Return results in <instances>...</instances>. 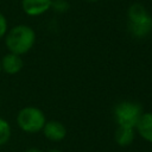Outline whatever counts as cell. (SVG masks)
I'll use <instances>...</instances> for the list:
<instances>
[{"instance_id": "obj_1", "label": "cell", "mask_w": 152, "mask_h": 152, "mask_svg": "<svg viewBox=\"0 0 152 152\" xmlns=\"http://www.w3.org/2000/svg\"><path fill=\"white\" fill-rule=\"evenodd\" d=\"M36 42V33L28 25L19 24L13 26L5 34V44L10 52L17 55H25L28 52Z\"/></svg>"}, {"instance_id": "obj_16", "label": "cell", "mask_w": 152, "mask_h": 152, "mask_svg": "<svg viewBox=\"0 0 152 152\" xmlns=\"http://www.w3.org/2000/svg\"><path fill=\"white\" fill-rule=\"evenodd\" d=\"M1 71H2V70H1V63H0V72H1Z\"/></svg>"}, {"instance_id": "obj_13", "label": "cell", "mask_w": 152, "mask_h": 152, "mask_svg": "<svg viewBox=\"0 0 152 152\" xmlns=\"http://www.w3.org/2000/svg\"><path fill=\"white\" fill-rule=\"evenodd\" d=\"M24 152H43V151L39 150V148H37V147H28V148L25 150Z\"/></svg>"}, {"instance_id": "obj_11", "label": "cell", "mask_w": 152, "mask_h": 152, "mask_svg": "<svg viewBox=\"0 0 152 152\" xmlns=\"http://www.w3.org/2000/svg\"><path fill=\"white\" fill-rule=\"evenodd\" d=\"M70 4L68 2V0H52L51 4V8L57 12V13H64L69 10Z\"/></svg>"}, {"instance_id": "obj_15", "label": "cell", "mask_w": 152, "mask_h": 152, "mask_svg": "<svg viewBox=\"0 0 152 152\" xmlns=\"http://www.w3.org/2000/svg\"><path fill=\"white\" fill-rule=\"evenodd\" d=\"M87 1H89V2H96V1H99V0H87Z\"/></svg>"}, {"instance_id": "obj_8", "label": "cell", "mask_w": 152, "mask_h": 152, "mask_svg": "<svg viewBox=\"0 0 152 152\" xmlns=\"http://www.w3.org/2000/svg\"><path fill=\"white\" fill-rule=\"evenodd\" d=\"M135 129L144 140L152 142V112L142 113L135 126Z\"/></svg>"}, {"instance_id": "obj_5", "label": "cell", "mask_w": 152, "mask_h": 152, "mask_svg": "<svg viewBox=\"0 0 152 152\" xmlns=\"http://www.w3.org/2000/svg\"><path fill=\"white\" fill-rule=\"evenodd\" d=\"M43 133L45 135V138L50 141H62L65 135H66V128L65 126L57 121V120H49L45 122L44 127H43Z\"/></svg>"}, {"instance_id": "obj_9", "label": "cell", "mask_w": 152, "mask_h": 152, "mask_svg": "<svg viewBox=\"0 0 152 152\" xmlns=\"http://www.w3.org/2000/svg\"><path fill=\"white\" fill-rule=\"evenodd\" d=\"M134 138H135V128H132V127L118 126V128L114 133L115 142L122 147L131 145L133 142Z\"/></svg>"}, {"instance_id": "obj_14", "label": "cell", "mask_w": 152, "mask_h": 152, "mask_svg": "<svg viewBox=\"0 0 152 152\" xmlns=\"http://www.w3.org/2000/svg\"><path fill=\"white\" fill-rule=\"evenodd\" d=\"M48 152H62V151L58 150V148H51V150H49Z\"/></svg>"}, {"instance_id": "obj_6", "label": "cell", "mask_w": 152, "mask_h": 152, "mask_svg": "<svg viewBox=\"0 0 152 152\" xmlns=\"http://www.w3.org/2000/svg\"><path fill=\"white\" fill-rule=\"evenodd\" d=\"M52 0H21L23 11L30 17H37L51 8Z\"/></svg>"}, {"instance_id": "obj_10", "label": "cell", "mask_w": 152, "mask_h": 152, "mask_svg": "<svg viewBox=\"0 0 152 152\" xmlns=\"http://www.w3.org/2000/svg\"><path fill=\"white\" fill-rule=\"evenodd\" d=\"M11 134H12V131H11L10 124L5 119L0 118V146L5 145L10 140Z\"/></svg>"}, {"instance_id": "obj_3", "label": "cell", "mask_w": 152, "mask_h": 152, "mask_svg": "<svg viewBox=\"0 0 152 152\" xmlns=\"http://www.w3.org/2000/svg\"><path fill=\"white\" fill-rule=\"evenodd\" d=\"M46 122L45 115L42 109L33 106L21 108L17 114V124L19 128L26 133L40 132Z\"/></svg>"}, {"instance_id": "obj_4", "label": "cell", "mask_w": 152, "mask_h": 152, "mask_svg": "<svg viewBox=\"0 0 152 152\" xmlns=\"http://www.w3.org/2000/svg\"><path fill=\"white\" fill-rule=\"evenodd\" d=\"M142 113V107L134 101H121L114 107V119L118 126L135 128Z\"/></svg>"}, {"instance_id": "obj_12", "label": "cell", "mask_w": 152, "mask_h": 152, "mask_svg": "<svg viewBox=\"0 0 152 152\" xmlns=\"http://www.w3.org/2000/svg\"><path fill=\"white\" fill-rule=\"evenodd\" d=\"M8 31V25H7V19L6 17L0 12V39L5 37V34Z\"/></svg>"}, {"instance_id": "obj_7", "label": "cell", "mask_w": 152, "mask_h": 152, "mask_svg": "<svg viewBox=\"0 0 152 152\" xmlns=\"http://www.w3.org/2000/svg\"><path fill=\"white\" fill-rule=\"evenodd\" d=\"M0 63H1V70L8 75L18 74L24 66V61L21 56L17 53H12V52L6 53L0 59Z\"/></svg>"}, {"instance_id": "obj_2", "label": "cell", "mask_w": 152, "mask_h": 152, "mask_svg": "<svg viewBox=\"0 0 152 152\" xmlns=\"http://www.w3.org/2000/svg\"><path fill=\"white\" fill-rule=\"evenodd\" d=\"M127 27L135 38H145L152 31V15L141 4H133L127 11Z\"/></svg>"}]
</instances>
